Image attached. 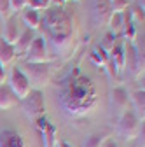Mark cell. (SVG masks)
I'll return each mask as SVG.
<instances>
[{
	"label": "cell",
	"instance_id": "cell-1",
	"mask_svg": "<svg viewBox=\"0 0 145 147\" xmlns=\"http://www.w3.org/2000/svg\"><path fill=\"white\" fill-rule=\"evenodd\" d=\"M58 100L65 116L72 119L84 117L95 109L98 102L96 88L79 67H72L58 82Z\"/></svg>",
	"mask_w": 145,
	"mask_h": 147
},
{
	"label": "cell",
	"instance_id": "cell-2",
	"mask_svg": "<svg viewBox=\"0 0 145 147\" xmlns=\"http://www.w3.org/2000/svg\"><path fill=\"white\" fill-rule=\"evenodd\" d=\"M39 30H42V37L52 44L54 49L63 51L65 47L70 46L72 37H74L72 16L63 5L47 7L40 16Z\"/></svg>",
	"mask_w": 145,
	"mask_h": 147
},
{
	"label": "cell",
	"instance_id": "cell-3",
	"mask_svg": "<svg viewBox=\"0 0 145 147\" xmlns=\"http://www.w3.org/2000/svg\"><path fill=\"white\" fill-rule=\"evenodd\" d=\"M122 72H128L131 77H140L143 74V51L135 42H124V68Z\"/></svg>",
	"mask_w": 145,
	"mask_h": 147
},
{
	"label": "cell",
	"instance_id": "cell-4",
	"mask_svg": "<svg viewBox=\"0 0 145 147\" xmlns=\"http://www.w3.org/2000/svg\"><path fill=\"white\" fill-rule=\"evenodd\" d=\"M19 105L28 119H39L46 112V102H44V93L40 89H30V93L19 100Z\"/></svg>",
	"mask_w": 145,
	"mask_h": 147
},
{
	"label": "cell",
	"instance_id": "cell-5",
	"mask_svg": "<svg viewBox=\"0 0 145 147\" xmlns=\"http://www.w3.org/2000/svg\"><path fill=\"white\" fill-rule=\"evenodd\" d=\"M142 121L135 116L133 110H124L117 123V135L124 140H135L140 135Z\"/></svg>",
	"mask_w": 145,
	"mask_h": 147
},
{
	"label": "cell",
	"instance_id": "cell-6",
	"mask_svg": "<svg viewBox=\"0 0 145 147\" xmlns=\"http://www.w3.org/2000/svg\"><path fill=\"white\" fill-rule=\"evenodd\" d=\"M26 76L30 86L33 84L35 89H40L51 81V68L49 63H25V68H21Z\"/></svg>",
	"mask_w": 145,
	"mask_h": 147
},
{
	"label": "cell",
	"instance_id": "cell-7",
	"mask_svg": "<svg viewBox=\"0 0 145 147\" xmlns=\"http://www.w3.org/2000/svg\"><path fill=\"white\" fill-rule=\"evenodd\" d=\"M7 86L11 88V91L16 95L17 100H23L28 93H30V82L26 79V76L23 74V70L19 67H12L11 74H9V79H7Z\"/></svg>",
	"mask_w": 145,
	"mask_h": 147
},
{
	"label": "cell",
	"instance_id": "cell-8",
	"mask_svg": "<svg viewBox=\"0 0 145 147\" xmlns=\"http://www.w3.org/2000/svg\"><path fill=\"white\" fill-rule=\"evenodd\" d=\"M52 56L47 51V42L42 35L35 37L32 46L28 47L26 54H25V63H49Z\"/></svg>",
	"mask_w": 145,
	"mask_h": 147
},
{
	"label": "cell",
	"instance_id": "cell-9",
	"mask_svg": "<svg viewBox=\"0 0 145 147\" xmlns=\"http://www.w3.org/2000/svg\"><path fill=\"white\" fill-rule=\"evenodd\" d=\"M110 5H108V0H93L91 4V21L95 26H103L108 23L110 20Z\"/></svg>",
	"mask_w": 145,
	"mask_h": 147
},
{
	"label": "cell",
	"instance_id": "cell-10",
	"mask_svg": "<svg viewBox=\"0 0 145 147\" xmlns=\"http://www.w3.org/2000/svg\"><path fill=\"white\" fill-rule=\"evenodd\" d=\"M35 124H37V130L40 131V137H42V144L44 147H54L56 145V126L51 124L46 116L35 119Z\"/></svg>",
	"mask_w": 145,
	"mask_h": 147
},
{
	"label": "cell",
	"instance_id": "cell-11",
	"mask_svg": "<svg viewBox=\"0 0 145 147\" xmlns=\"http://www.w3.org/2000/svg\"><path fill=\"white\" fill-rule=\"evenodd\" d=\"M21 35V30H19V21L16 20V16L12 14L9 20L4 21V32H2V39L7 42V44H16L17 37Z\"/></svg>",
	"mask_w": 145,
	"mask_h": 147
},
{
	"label": "cell",
	"instance_id": "cell-12",
	"mask_svg": "<svg viewBox=\"0 0 145 147\" xmlns=\"http://www.w3.org/2000/svg\"><path fill=\"white\" fill-rule=\"evenodd\" d=\"M110 107L117 112H124V110H128V91H126L122 86L119 88H114L110 91Z\"/></svg>",
	"mask_w": 145,
	"mask_h": 147
},
{
	"label": "cell",
	"instance_id": "cell-13",
	"mask_svg": "<svg viewBox=\"0 0 145 147\" xmlns=\"http://www.w3.org/2000/svg\"><path fill=\"white\" fill-rule=\"evenodd\" d=\"M35 37H37V35H35V32L30 30V28H26V30L21 32V35L17 37V40H16V44H14L16 56H25L26 51H28V47L32 46V42H33Z\"/></svg>",
	"mask_w": 145,
	"mask_h": 147
},
{
	"label": "cell",
	"instance_id": "cell-14",
	"mask_svg": "<svg viewBox=\"0 0 145 147\" xmlns=\"http://www.w3.org/2000/svg\"><path fill=\"white\" fill-rule=\"evenodd\" d=\"M0 147H26V144L25 138L14 130H2L0 131Z\"/></svg>",
	"mask_w": 145,
	"mask_h": 147
},
{
	"label": "cell",
	"instance_id": "cell-15",
	"mask_svg": "<svg viewBox=\"0 0 145 147\" xmlns=\"http://www.w3.org/2000/svg\"><path fill=\"white\" fill-rule=\"evenodd\" d=\"M130 100L133 103L135 116L143 123V117H145V91H143V88L138 89V91H133V93L130 95Z\"/></svg>",
	"mask_w": 145,
	"mask_h": 147
},
{
	"label": "cell",
	"instance_id": "cell-16",
	"mask_svg": "<svg viewBox=\"0 0 145 147\" xmlns=\"http://www.w3.org/2000/svg\"><path fill=\"white\" fill-rule=\"evenodd\" d=\"M19 103V100L16 98V95L11 91L7 84H0V109H12Z\"/></svg>",
	"mask_w": 145,
	"mask_h": 147
},
{
	"label": "cell",
	"instance_id": "cell-17",
	"mask_svg": "<svg viewBox=\"0 0 145 147\" xmlns=\"http://www.w3.org/2000/svg\"><path fill=\"white\" fill-rule=\"evenodd\" d=\"M21 20L26 25V28H30V30L35 32V30H39V26H40V12L39 11H33L30 7H25L21 11Z\"/></svg>",
	"mask_w": 145,
	"mask_h": 147
},
{
	"label": "cell",
	"instance_id": "cell-18",
	"mask_svg": "<svg viewBox=\"0 0 145 147\" xmlns=\"http://www.w3.org/2000/svg\"><path fill=\"white\" fill-rule=\"evenodd\" d=\"M16 58V51H14V46L12 44H7L2 37H0V65L5 67L9 63H12Z\"/></svg>",
	"mask_w": 145,
	"mask_h": 147
},
{
	"label": "cell",
	"instance_id": "cell-19",
	"mask_svg": "<svg viewBox=\"0 0 145 147\" xmlns=\"http://www.w3.org/2000/svg\"><path fill=\"white\" fill-rule=\"evenodd\" d=\"M108 58L115 63V67H117L119 72H122V68H124V44L115 42L114 49L108 53Z\"/></svg>",
	"mask_w": 145,
	"mask_h": 147
},
{
	"label": "cell",
	"instance_id": "cell-20",
	"mask_svg": "<svg viewBox=\"0 0 145 147\" xmlns=\"http://www.w3.org/2000/svg\"><path fill=\"white\" fill-rule=\"evenodd\" d=\"M89 60H91L96 67H105L107 61H108V53H105L100 46L96 49H93L91 53H89Z\"/></svg>",
	"mask_w": 145,
	"mask_h": 147
},
{
	"label": "cell",
	"instance_id": "cell-21",
	"mask_svg": "<svg viewBox=\"0 0 145 147\" xmlns=\"http://www.w3.org/2000/svg\"><path fill=\"white\" fill-rule=\"evenodd\" d=\"M108 25H110V32L114 35L122 32V12H112L110 20H108Z\"/></svg>",
	"mask_w": 145,
	"mask_h": 147
},
{
	"label": "cell",
	"instance_id": "cell-22",
	"mask_svg": "<svg viewBox=\"0 0 145 147\" xmlns=\"http://www.w3.org/2000/svg\"><path fill=\"white\" fill-rule=\"evenodd\" d=\"M115 40H117V35H114L112 32H108V33H105V37H103L100 47H101L105 53H110V51L114 49V46H115Z\"/></svg>",
	"mask_w": 145,
	"mask_h": 147
},
{
	"label": "cell",
	"instance_id": "cell-23",
	"mask_svg": "<svg viewBox=\"0 0 145 147\" xmlns=\"http://www.w3.org/2000/svg\"><path fill=\"white\" fill-rule=\"evenodd\" d=\"M105 142V135L103 133H93L89 135L84 142V147H101Z\"/></svg>",
	"mask_w": 145,
	"mask_h": 147
},
{
	"label": "cell",
	"instance_id": "cell-24",
	"mask_svg": "<svg viewBox=\"0 0 145 147\" xmlns=\"http://www.w3.org/2000/svg\"><path fill=\"white\" fill-rule=\"evenodd\" d=\"M33 11H46L47 7H51V0H28V5Z\"/></svg>",
	"mask_w": 145,
	"mask_h": 147
},
{
	"label": "cell",
	"instance_id": "cell-25",
	"mask_svg": "<svg viewBox=\"0 0 145 147\" xmlns=\"http://www.w3.org/2000/svg\"><path fill=\"white\" fill-rule=\"evenodd\" d=\"M12 16V11H11V4L9 0H0V20L5 21Z\"/></svg>",
	"mask_w": 145,
	"mask_h": 147
},
{
	"label": "cell",
	"instance_id": "cell-26",
	"mask_svg": "<svg viewBox=\"0 0 145 147\" xmlns=\"http://www.w3.org/2000/svg\"><path fill=\"white\" fill-rule=\"evenodd\" d=\"M108 5L112 12H122L128 9V0H108Z\"/></svg>",
	"mask_w": 145,
	"mask_h": 147
},
{
	"label": "cell",
	"instance_id": "cell-27",
	"mask_svg": "<svg viewBox=\"0 0 145 147\" xmlns=\"http://www.w3.org/2000/svg\"><path fill=\"white\" fill-rule=\"evenodd\" d=\"M9 4H11V11L14 14V12H21L28 5V0H9Z\"/></svg>",
	"mask_w": 145,
	"mask_h": 147
},
{
	"label": "cell",
	"instance_id": "cell-28",
	"mask_svg": "<svg viewBox=\"0 0 145 147\" xmlns=\"http://www.w3.org/2000/svg\"><path fill=\"white\" fill-rule=\"evenodd\" d=\"M130 14H131V20H133V21L143 23V20H145V16H143V9H142L140 5H136V7L130 9Z\"/></svg>",
	"mask_w": 145,
	"mask_h": 147
},
{
	"label": "cell",
	"instance_id": "cell-29",
	"mask_svg": "<svg viewBox=\"0 0 145 147\" xmlns=\"http://www.w3.org/2000/svg\"><path fill=\"white\" fill-rule=\"evenodd\" d=\"M105 68H107V74H108V76H110V79H117L119 77V70H117V67H115V63L110 60V58H108V61H107V65H105Z\"/></svg>",
	"mask_w": 145,
	"mask_h": 147
},
{
	"label": "cell",
	"instance_id": "cell-30",
	"mask_svg": "<svg viewBox=\"0 0 145 147\" xmlns=\"http://www.w3.org/2000/svg\"><path fill=\"white\" fill-rule=\"evenodd\" d=\"M5 79H7L5 67H2V65H0V84H4V82H5Z\"/></svg>",
	"mask_w": 145,
	"mask_h": 147
},
{
	"label": "cell",
	"instance_id": "cell-31",
	"mask_svg": "<svg viewBox=\"0 0 145 147\" xmlns=\"http://www.w3.org/2000/svg\"><path fill=\"white\" fill-rule=\"evenodd\" d=\"M58 144V147H72L70 144H66V142H63V140H60V142H56Z\"/></svg>",
	"mask_w": 145,
	"mask_h": 147
},
{
	"label": "cell",
	"instance_id": "cell-32",
	"mask_svg": "<svg viewBox=\"0 0 145 147\" xmlns=\"http://www.w3.org/2000/svg\"><path fill=\"white\" fill-rule=\"evenodd\" d=\"M105 147H117V145H115L114 142H107V144H105Z\"/></svg>",
	"mask_w": 145,
	"mask_h": 147
},
{
	"label": "cell",
	"instance_id": "cell-33",
	"mask_svg": "<svg viewBox=\"0 0 145 147\" xmlns=\"http://www.w3.org/2000/svg\"><path fill=\"white\" fill-rule=\"evenodd\" d=\"M60 2H61V4H65V2H66V0H60Z\"/></svg>",
	"mask_w": 145,
	"mask_h": 147
},
{
	"label": "cell",
	"instance_id": "cell-34",
	"mask_svg": "<svg viewBox=\"0 0 145 147\" xmlns=\"http://www.w3.org/2000/svg\"><path fill=\"white\" fill-rule=\"evenodd\" d=\"M75 2H79V0H75Z\"/></svg>",
	"mask_w": 145,
	"mask_h": 147
}]
</instances>
